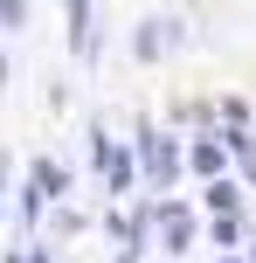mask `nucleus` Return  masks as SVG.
Listing matches in <instances>:
<instances>
[{
	"instance_id": "f257e3e1",
	"label": "nucleus",
	"mask_w": 256,
	"mask_h": 263,
	"mask_svg": "<svg viewBox=\"0 0 256 263\" xmlns=\"http://www.w3.org/2000/svg\"><path fill=\"white\" fill-rule=\"evenodd\" d=\"M139 153H146V173H152V180H166V173L180 166L173 139H160V132H152V125H139Z\"/></svg>"
},
{
	"instance_id": "f03ea898",
	"label": "nucleus",
	"mask_w": 256,
	"mask_h": 263,
	"mask_svg": "<svg viewBox=\"0 0 256 263\" xmlns=\"http://www.w3.org/2000/svg\"><path fill=\"white\" fill-rule=\"evenodd\" d=\"M90 153H97V166H111V194H125V187H132V159H125L118 145L104 139V132H97V145H90Z\"/></svg>"
},
{
	"instance_id": "7ed1b4c3",
	"label": "nucleus",
	"mask_w": 256,
	"mask_h": 263,
	"mask_svg": "<svg viewBox=\"0 0 256 263\" xmlns=\"http://www.w3.org/2000/svg\"><path fill=\"white\" fill-rule=\"evenodd\" d=\"M63 7H69V49L90 55V0H63Z\"/></svg>"
},
{
	"instance_id": "20e7f679",
	"label": "nucleus",
	"mask_w": 256,
	"mask_h": 263,
	"mask_svg": "<svg viewBox=\"0 0 256 263\" xmlns=\"http://www.w3.org/2000/svg\"><path fill=\"white\" fill-rule=\"evenodd\" d=\"M222 153H229V145H208V139H194V145H187V166H194V173H208V180H222Z\"/></svg>"
},
{
	"instance_id": "39448f33",
	"label": "nucleus",
	"mask_w": 256,
	"mask_h": 263,
	"mask_svg": "<svg viewBox=\"0 0 256 263\" xmlns=\"http://www.w3.org/2000/svg\"><path fill=\"white\" fill-rule=\"evenodd\" d=\"M28 180H35V187H42V194H49V201H55V194H63V187H69V173H63V166H55V159H35V173H28Z\"/></svg>"
},
{
	"instance_id": "423d86ee",
	"label": "nucleus",
	"mask_w": 256,
	"mask_h": 263,
	"mask_svg": "<svg viewBox=\"0 0 256 263\" xmlns=\"http://www.w3.org/2000/svg\"><path fill=\"white\" fill-rule=\"evenodd\" d=\"M235 201H243L235 180H208V208H215V215H235Z\"/></svg>"
},
{
	"instance_id": "0eeeda50",
	"label": "nucleus",
	"mask_w": 256,
	"mask_h": 263,
	"mask_svg": "<svg viewBox=\"0 0 256 263\" xmlns=\"http://www.w3.org/2000/svg\"><path fill=\"white\" fill-rule=\"evenodd\" d=\"M166 28H173V21H146V35H139V55H146V63H152V55L166 49V42H173Z\"/></svg>"
},
{
	"instance_id": "6e6552de",
	"label": "nucleus",
	"mask_w": 256,
	"mask_h": 263,
	"mask_svg": "<svg viewBox=\"0 0 256 263\" xmlns=\"http://www.w3.org/2000/svg\"><path fill=\"white\" fill-rule=\"evenodd\" d=\"M0 28H28V0H0Z\"/></svg>"
},
{
	"instance_id": "1a4fd4ad",
	"label": "nucleus",
	"mask_w": 256,
	"mask_h": 263,
	"mask_svg": "<svg viewBox=\"0 0 256 263\" xmlns=\"http://www.w3.org/2000/svg\"><path fill=\"white\" fill-rule=\"evenodd\" d=\"M28 263H49V250H42V242H35V250H28Z\"/></svg>"
},
{
	"instance_id": "9d476101",
	"label": "nucleus",
	"mask_w": 256,
	"mask_h": 263,
	"mask_svg": "<svg viewBox=\"0 0 256 263\" xmlns=\"http://www.w3.org/2000/svg\"><path fill=\"white\" fill-rule=\"evenodd\" d=\"M0 83H7V55H0Z\"/></svg>"
}]
</instances>
